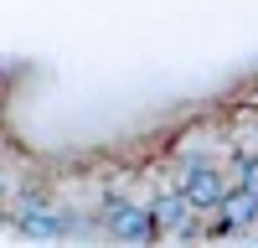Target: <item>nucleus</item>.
Returning a JSON list of instances; mask_svg holds the SVG:
<instances>
[{
    "mask_svg": "<svg viewBox=\"0 0 258 248\" xmlns=\"http://www.w3.org/2000/svg\"><path fill=\"white\" fill-rule=\"evenodd\" d=\"M227 192H232V186L222 181V171H212L207 160H191V165H186V181H181V197L191 202V212H217Z\"/></svg>",
    "mask_w": 258,
    "mask_h": 248,
    "instance_id": "1",
    "label": "nucleus"
},
{
    "mask_svg": "<svg viewBox=\"0 0 258 248\" xmlns=\"http://www.w3.org/2000/svg\"><path fill=\"white\" fill-rule=\"evenodd\" d=\"M109 233L119 243H155V222H150L145 207H129V202H109Z\"/></svg>",
    "mask_w": 258,
    "mask_h": 248,
    "instance_id": "2",
    "label": "nucleus"
},
{
    "mask_svg": "<svg viewBox=\"0 0 258 248\" xmlns=\"http://www.w3.org/2000/svg\"><path fill=\"white\" fill-rule=\"evenodd\" d=\"M16 227H21L26 238H62V227H68V222H62L52 207H47V197L31 192L26 202H21V212H16Z\"/></svg>",
    "mask_w": 258,
    "mask_h": 248,
    "instance_id": "3",
    "label": "nucleus"
},
{
    "mask_svg": "<svg viewBox=\"0 0 258 248\" xmlns=\"http://www.w3.org/2000/svg\"><path fill=\"white\" fill-rule=\"evenodd\" d=\"M145 212H150V222H155V233H191V202L181 192H160Z\"/></svg>",
    "mask_w": 258,
    "mask_h": 248,
    "instance_id": "4",
    "label": "nucleus"
},
{
    "mask_svg": "<svg viewBox=\"0 0 258 248\" xmlns=\"http://www.w3.org/2000/svg\"><path fill=\"white\" fill-rule=\"evenodd\" d=\"M232 192H248V197H258V160H248V165H243V181L232 186Z\"/></svg>",
    "mask_w": 258,
    "mask_h": 248,
    "instance_id": "5",
    "label": "nucleus"
},
{
    "mask_svg": "<svg viewBox=\"0 0 258 248\" xmlns=\"http://www.w3.org/2000/svg\"><path fill=\"white\" fill-rule=\"evenodd\" d=\"M0 202H6V181H0Z\"/></svg>",
    "mask_w": 258,
    "mask_h": 248,
    "instance_id": "6",
    "label": "nucleus"
}]
</instances>
